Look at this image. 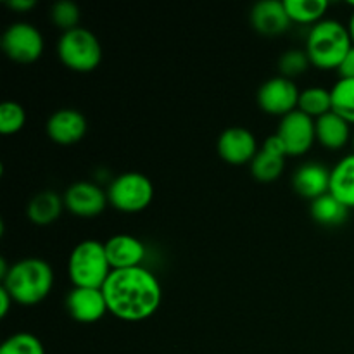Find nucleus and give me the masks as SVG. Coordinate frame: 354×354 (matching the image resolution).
Returning a JSON list of instances; mask_svg holds the SVG:
<instances>
[{"instance_id":"1","label":"nucleus","mask_w":354,"mask_h":354,"mask_svg":"<svg viewBox=\"0 0 354 354\" xmlns=\"http://www.w3.org/2000/svg\"><path fill=\"white\" fill-rule=\"evenodd\" d=\"M102 292L109 313L128 324H138L154 317L162 301L161 282L145 266L113 270Z\"/></svg>"},{"instance_id":"2","label":"nucleus","mask_w":354,"mask_h":354,"mask_svg":"<svg viewBox=\"0 0 354 354\" xmlns=\"http://www.w3.org/2000/svg\"><path fill=\"white\" fill-rule=\"evenodd\" d=\"M54 270L41 258H23L10 265L2 287L19 306H37L44 303L54 289Z\"/></svg>"},{"instance_id":"3","label":"nucleus","mask_w":354,"mask_h":354,"mask_svg":"<svg viewBox=\"0 0 354 354\" xmlns=\"http://www.w3.org/2000/svg\"><path fill=\"white\" fill-rule=\"evenodd\" d=\"M351 48V35H349L348 26L341 21L325 17L324 21L308 30L304 52L310 57L311 66L322 71L339 69Z\"/></svg>"},{"instance_id":"4","label":"nucleus","mask_w":354,"mask_h":354,"mask_svg":"<svg viewBox=\"0 0 354 354\" xmlns=\"http://www.w3.org/2000/svg\"><path fill=\"white\" fill-rule=\"evenodd\" d=\"M111 268L106 245L95 239H86L73 248L68 259V277L73 287L102 289L109 279Z\"/></svg>"},{"instance_id":"5","label":"nucleus","mask_w":354,"mask_h":354,"mask_svg":"<svg viewBox=\"0 0 354 354\" xmlns=\"http://www.w3.org/2000/svg\"><path fill=\"white\" fill-rule=\"evenodd\" d=\"M59 61L75 73H92L102 62V45L93 31L78 26L57 40Z\"/></svg>"},{"instance_id":"6","label":"nucleus","mask_w":354,"mask_h":354,"mask_svg":"<svg viewBox=\"0 0 354 354\" xmlns=\"http://www.w3.org/2000/svg\"><path fill=\"white\" fill-rule=\"evenodd\" d=\"M107 199L116 211L124 214L142 213L154 199V185L149 176L138 171H127L114 176L107 187Z\"/></svg>"},{"instance_id":"7","label":"nucleus","mask_w":354,"mask_h":354,"mask_svg":"<svg viewBox=\"0 0 354 354\" xmlns=\"http://www.w3.org/2000/svg\"><path fill=\"white\" fill-rule=\"evenodd\" d=\"M0 47L10 61L31 64L44 54L45 40L41 31L35 24L17 21L6 28L0 38Z\"/></svg>"},{"instance_id":"8","label":"nucleus","mask_w":354,"mask_h":354,"mask_svg":"<svg viewBox=\"0 0 354 354\" xmlns=\"http://www.w3.org/2000/svg\"><path fill=\"white\" fill-rule=\"evenodd\" d=\"M299 93L301 90L297 88L294 80L279 75L266 80L259 86L258 93H256V100H258V106L263 113L282 120L283 116H287V114L297 109Z\"/></svg>"},{"instance_id":"9","label":"nucleus","mask_w":354,"mask_h":354,"mask_svg":"<svg viewBox=\"0 0 354 354\" xmlns=\"http://www.w3.org/2000/svg\"><path fill=\"white\" fill-rule=\"evenodd\" d=\"M277 135L286 144L289 158H301L306 152H310V149L317 142L315 120L296 109L280 120Z\"/></svg>"},{"instance_id":"10","label":"nucleus","mask_w":354,"mask_h":354,"mask_svg":"<svg viewBox=\"0 0 354 354\" xmlns=\"http://www.w3.org/2000/svg\"><path fill=\"white\" fill-rule=\"evenodd\" d=\"M64 207L78 218H95L106 211L109 199L107 190L93 182H75L62 194Z\"/></svg>"},{"instance_id":"11","label":"nucleus","mask_w":354,"mask_h":354,"mask_svg":"<svg viewBox=\"0 0 354 354\" xmlns=\"http://www.w3.org/2000/svg\"><path fill=\"white\" fill-rule=\"evenodd\" d=\"M216 152L225 162L232 166L251 165L259 152L254 133L244 127H230L218 137Z\"/></svg>"},{"instance_id":"12","label":"nucleus","mask_w":354,"mask_h":354,"mask_svg":"<svg viewBox=\"0 0 354 354\" xmlns=\"http://www.w3.org/2000/svg\"><path fill=\"white\" fill-rule=\"evenodd\" d=\"M66 311L75 322L83 325L97 324L109 313L102 289L73 287L64 299Z\"/></svg>"},{"instance_id":"13","label":"nucleus","mask_w":354,"mask_h":354,"mask_svg":"<svg viewBox=\"0 0 354 354\" xmlns=\"http://www.w3.org/2000/svg\"><path fill=\"white\" fill-rule=\"evenodd\" d=\"M88 123L82 111L64 107L50 114L45 124L47 137L57 145H75L85 138Z\"/></svg>"},{"instance_id":"14","label":"nucleus","mask_w":354,"mask_h":354,"mask_svg":"<svg viewBox=\"0 0 354 354\" xmlns=\"http://www.w3.org/2000/svg\"><path fill=\"white\" fill-rule=\"evenodd\" d=\"M107 252V259L113 270H128L144 266L147 249L144 242L130 234H116L104 242Z\"/></svg>"},{"instance_id":"15","label":"nucleus","mask_w":354,"mask_h":354,"mask_svg":"<svg viewBox=\"0 0 354 354\" xmlns=\"http://www.w3.org/2000/svg\"><path fill=\"white\" fill-rule=\"evenodd\" d=\"M252 28L263 37H279L289 31L290 19L286 3L279 0H261L254 3L249 14Z\"/></svg>"},{"instance_id":"16","label":"nucleus","mask_w":354,"mask_h":354,"mask_svg":"<svg viewBox=\"0 0 354 354\" xmlns=\"http://www.w3.org/2000/svg\"><path fill=\"white\" fill-rule=\"evenodd\" d=\"M292 187L303 199L313 203L330 192V169L322 162H304L294 171Z\"/></svg>"},{"instance_id":"17","label":"nucleus","mask_w":354,"mask_h":354,"mask_svg":"<svg viewBox=\"0 0 354 354\" xmlns=\"http://www.w3.org/2000/svg\"><path fill=\"white\" fill-rule=\"evenodd\" d=\"M353 124L334 111L315 120L317 142L328 151H341L349 142H353Z\"/></svg>"},{"instance_id":"18","label":"nucleus","mask_w":354,"mask_h":354,"mask_svg":"<svg viewBox=\"0 0 354 354\" xmlns=\"http://www.w3.org/2000/svg\"><path fill=\"white\" fill-rule=\"evenodd\" d=\"M64 209L62 196L54 190H41L28 201L26 216L37 227H48L61 218Z\"/></svg>"},{"instance_id":"19","label":"nucleus","mask_w":354,"mask_h":354,"mask_svg":"<svg viewBox=\"0 0 354 354\" xmlns=\"http://www.w3.org/2000/svg\"><path fill=\"white\" fill-rule=\"evenodd\" d=\"M330 194L354 209V152L339 159L330 169Z\"/></svg>"},{"instance_id":"20","label":"nucleus","mask_w":354,"mask_h":354,"mask_svg":"<svg viewBox=\"0 0 354 354\" xmlns=\"http://www.w3.org/2000/svg\"><path fill=\"white\" fill-rule=\"evenodd\" d=\"M310 213L311 218L322 227H339L348 220L349 209L328 192L311 203Z\"/></svg>"},{"instance_id":"21","label":"nucleus","mask_w":354,"mask_h":354,"mask_svg":"<svg viewBox=\"0 0 354 354\" xmlns=\"http://www.w3.org/2000/svg\"><path fill=\"white\" fill-rule=\"evenodd\" d=\"M283 3L290 23L301 26H315L325 19L328 10L327 0H283Z\"/></svg>"},{"instance_id":"22","label":"nucleus","mask_w":354,"mask_h":354,"mask_svg":"<svg viewBox=\"0 0 354 354\" xmlns=\"http://www.w3.org/2000/svg\"><path fill=\"white\" fill-rule=\"evenodd\" d=\"M286 159L287 158H283V156H279L261 147L256 158L251 161V165H249L251 175L261 183L275 182L282 176L283 169H286Z\"/></svg>"},{"instance_id":"23","label":"nucleus","mask_w":354,"mask_h":354,"mask_svg":"<svg viewBox=\"0 0 354 354\" xmlns=\"http://www.w3.org/2000/svg\"><path fill=\"white\" fill-rule=\"evenodd\" d=\"M297 109L313 120L332 113L330 90L324 88V86H308V88L301 90Z\"/></svg>"},{"instance_id":"24","label":"nucleus","mask_w":354,"mask_h":354,"mask_svg":"<svg viewBox=\"0 0 354 354\" xmlns=\"http://www.w3.org/2000/svg\"><path fill=\"white\" fill-rule=\"evenodd\" d=\"M332 111L354 124V80L339 78L330 88Z\"/></svg>"},{"instance_id":"25","label":"nucleus","mask_w":354,"mask_h":354,"mask_svg":"<svg viewBox=\"0 0 354 354\" xmlns=\"http://www.w3.org/2000/svg\"><path fill=\"white\" fill-rule=\"evenodd\" d=\"M0 354H45V348L31 332H16L3 341Z\"/></svg>"},{"instance_id":"26","label":"nucleus","mask_w":354,"mask_h":354,"mask_svg":"<svg viewBox=\"0 0 354 354\" xmlns=\"http://www.w3.org/2000/svg\"><path fill=\"white\" fill-rule=\"evenodd\" d=\"M26 111L21 104L14 100H6L0 106V133L2 135H16L26 124Z\"/></svg>"},{"instance_id":"27","label":"nucleus","mask_w":354,"mask_h":354,"mask_svg":"<svg viewBox=\"0 0 354 354\" xmlns=\"http://www.w3.org/2000/svg\"><path fill=\"white\" fill-rule=\"evenodd\" d=\"M80 7L71 0H61L50 7V21L54 26H57L62 33L69 30H75L80 26Z\"/></svg>"},{"instance_id":"28","label":"nucleus","mask_w":354,"mask_h":354,"mask_svg":"<svg viewBox=\"0 0 354 354\" xmlns=\"http://www.w3.org/2000/svg\"><path fill=\"white\" fill-rule=\"evenodd\" d=\"M310 66V57H308L306 52L301 50V48H290V50L283 52L279 59L280 76H286V78L289 80H294L297 78V76L304 75Z\"/></svg>"},{"instance_id":"29","label":"nucleus","mask_w":354,"mask_h":354,"mask_svg":"<svg viewBox=\"0 0 354 354\" xmlns=\"http://www.w3.org/2000/svg\"><path fill=\"white\" fill-rule=\"evenodd\" d=\"M337 73H339V76H341V78L354 80V45H353L351 50L348 52V55L344 57L342 64L339 66Z\"/></svg>"},{"instance_id":"30","label":"nucleus","mask_w":354,"mask_h":354,"mask_svg":"<svg viewBox=\"0 0 354 354\" xmlns=\"http://www.w3.org/2000/svg\"><path fill=\"white\" fill-rule=\"evenodd\" d=\"M7 7L10 10H14V12L24 14L33 10L37 7V2L35 0H7Z\"/></svg>"},{"instance_id":"31","label":"nucleus","mask_w":354,"mask_h":354,"mask_svg":"<svg viewBox=\"0 0 354 354\" xmlns=\"http://www.w3.org/2000/svg\"><path fill=\"white\" fill-rule=\"evenodd\" d=\"M14 299L3 287H0V318H6L9 315L10 308L14 306Z\"/></svg>"},{"instance_id":"32","label":"nucleus","mask_w":354,"mask_h":354,"mask_svg":"<svg viewBox=\"0 0 354 354\" xmlns=\"http://www.w3.org/2000/svg\"><path fill=\"white\" fill-rule=\"evenodd\" d=\"M348 30H349V35H351V40H353V45H354V10L351 12V17H349Z\"/></svg>"},{"instance_id":"33","label":"nucleus","mask_w":354,"mask_h":354,"mask_svg":"<svg viewBox=\"0 0 354 354\" xmlns=\"http://www.w3.org/2000/svg\"><path fill=\"white\" fill-rule=\"evenodd\" d=\"M353 147H354V130H353Z\"/></svg>"}]
</instances>
